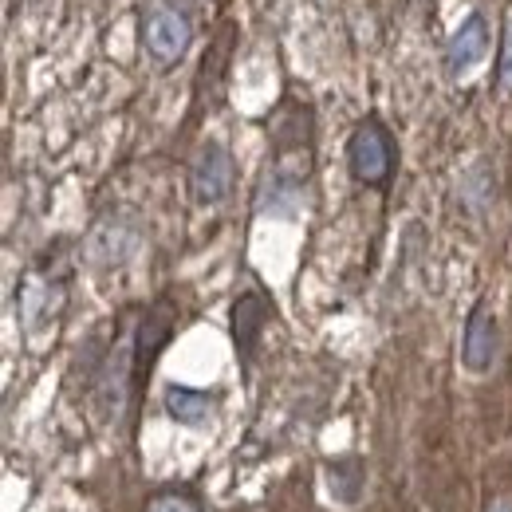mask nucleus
Listing matches in <instances>:
<instances>
[{"mask_svg": "<svg viewBox=\"0 0 512 512\" xmlns=\"http://www.w3.org/2000/svg\"><path fill=\"white\" fill-rule=\"evenodd\" d=\"M347 162H351V174L363 182V186H386L390 174H394V142H390V130L379 119H367L351 130V142H347Z\"/></svg>", "mask_w": 512, "mask_h": 512, "instance_id": "obj_1", "label": "nucleus"}, {"mask_svg": "<svg viewBox=\"0 0 512 512\" xmlns=\"http://www.w3.org/2000/svg\"><path fill=\"white\" fill-rule=\"evenodd\" d=\"M142 44L150 52V60L162 67L178 64L186 56V48L193 44V24L186 12L178 8H154L142 24Z\"/></svg>", "mask_w": 512, "mask_h": 512, "instance_id": "obj_2", "label": "nucleus"}, {"mask_svg": "<svg viewBox=\"0 0 512 512\" xmlns=\"http://www.w3.org/2000/svg\"><path fill=\"white\" fill-rule=\"evenodd\" d=\"M497 355H501V323L485 300H477L461 335V367L469 375H485L497 363Z\"/></svg>", "mask_w": 512, "mask_h": 512, "instance_id": "obj_3", "label": "nucleus"}, {"mask_svg": "<svg viewBox=\"0 0 512 512\" xmlns=\"http://www.w3.org/2000/svg\"><path fill=\"white\" fill-rule=\"evenodd\" d=\"M233 178H237L233 154L221 142H205L201 154L193 158V170H190L193 201L197 205H221L233 193Z\"/></svg>", "mask_w": 512, "mask_h": 512, "instance_id": "obj_4", "label": "nucleus"}, {"mask_svg": "<svg viewBox=\"0 0 512 512\" xmlns=\"http://www.w3.org/2000/svg\"><path fill=\"white\" fill-rule=\"evenodd\" d=\"M489 48H493V28H489L485 12H473V16L461 20V28L449 36L446 60H442V64H446V75L449 79H465L473 67L485 64Z\"/></svg>", "mask_w": 512, "mask_h": 512, "instance_id": "obj_5", "label": "nucleus"}, {"mask_svg": "<svg viewBox=\"0 0 512 512\" xmlns=\"http://www.w3.org/2000/svg\"><path fill=\"white\" fill-rule=\"evenodd\" d=\"M166 410L170 418H178L182 426H205L213 418V398L201 394V390H190V386H174L166 394Z\"/></svg>", "mask_w": 512, "mask_h": 512, "instance_id": "obj_6", "label": "nucleus"}, {"mask_svg": "<svg viewBox=\"0 0 512 512\" xmlns=\"http://www.w3.org/2000/svg\"><path fill=\"white\" fill-rule=\"evenodd\" d=\"M233 323H237V347L253 351L256 335H260V323H264V304H260V296H241L237 308H233Z\"/></svg>", "mask_w": 512, "mask_h": 512, "instance_id": "obj_7", "label": "nucleus"}, {"mask_svg": "<svg viewBox=\"0 0 512 512\" xmlns=\"http://www.w3.org/2000/svg\"><path fill=\"white\" fill-rule=\"evenodd\" d=\"M497 75H501V91L512 95V8L505 12V28H501V64H497Z\"/></svg>", "mask_w": 512, "mask_h": 512, "instance_id": "obj_8", "label": "nucleus"}, {"mask_svg": "<svg viewBox=\"0 0 512 512\" xmlns=\"http://www.w3.org/2000/svg\"><path fill=\"white\" fill-rule=\"evenodd\" d=\"M146 512H197L186 497H154Z\"/></svg>", "mask_w": 512, "mask_h": 512, "instance_id": "obj_9", "label": "nucleus"}, {"mask_svg": "<svg viewBox=\"0 0 512 512\" xmlns=\"http://www.w3.org/2000/svg\"><path fill=\"white\" fill-rule=\"evenodd\" d=\"M485 512H512V493H509V489H497V493H489V501H485Z\"/></svg>", "mask_w": 512, "mask_h": 512, "instance_id": "obj_10", "label": "nucleus"}]
</instances>
